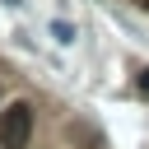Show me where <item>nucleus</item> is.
<instances>
[{
	"label": "nucleus",
	"instance_id": "nucleus-1",
	"mask_svg": "<svg viewBox=\"0 0 149 149\" xmlns=\"http://www.w3.org/2000/svg\"><path fill=\"white\" fill-rule=\"evenodd\" d=\"M28 135H33V107L28 102H9L0 112V144L5 149H23Z\"/></svg>",
	"mask_w": 149,
	"mask_h": 149
},
{
	"label": "nucleus",
	"instance_id": "nucleus-3",
	"mask_svg": "<svg viewBox=\"0 0 149 149\" xmlns=\"http://www.w3.org/2000/svg\"><path fill=\"white\" fill-rule=\"evenodd\" d=\"M135 88H140V93H144V98H149V70H144V74H140V84H135Z\"/></svg>",
	"mask_w": 149,
	"mask_h": 149
},
{
	"label": "nucleus",
	"instance_id": "nucleus-2",
	"mask_svg": "<svg viewBox=\"0 0 149 149\" xmlns=\"http://www.w3.org/2000/svg\"><path fill=\"white\" fill-rule=\"evenodd\" d=\"M51 37H56L61 47H70V42H74V23H65V19H51Z\"/></svg>",
	"mask_w": 149,
	"mask_h": 149
}]
</instances>
